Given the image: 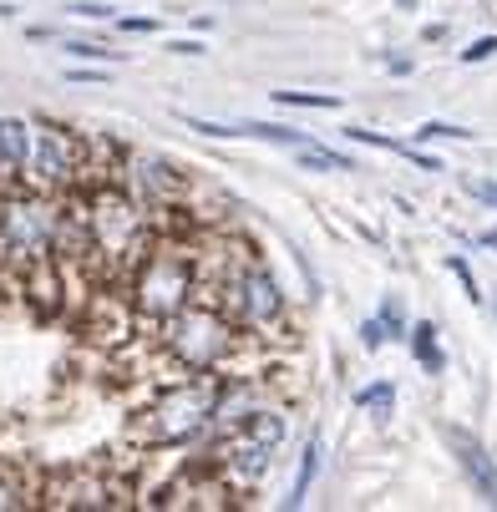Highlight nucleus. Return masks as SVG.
Returning a JSON list of instances; mask_svg holds the SVG:
<instances>
[{
  "label": "nucleus",
  "mask_w": 497,
  "mask_h": 512,
  "mask_svg": "<svg viewBox=\"0 0 497 512\" xmlns=\"http://www.w3.org/2000/svg\"><path fill=\"white\" fill-rule=\"evenodd\" d=\"M82 218H87V234H92V259H107L112 269H127L153 249L148 213H142V203L117 183H97L92 198L82 203Z\"/></svg>",
  "instance_id": "1"
},
{
  "label": "nucleus",
  "mask_w": 497,
  "mask_h": 512,
  "mask_svg": "<svg viewBox=\"0 0 497 512\" xmlns=\"http://www.w3.org/2000/svg\"><path fill=\"white\" fill-rule=\"evenodd\" d=\"M56 218H61L56 193H41V188H6L0 193V239H6L11 264L51 259Z\"/></svg>",
  "instance_id": "2"
},
{
  "label": "nucleus",
  "mask_w": 497,
  "mask_h": 512,
  "mask_svg": "<svg viewBox=\"0 0 497 512\" xmlns=\"http://www.w3.org/2000/svg\"><path fill=\"white\" fill-rule=\"evenodd\" d=\"M132 310L148 320H168L193 300V259L178 249H148L132 264Z\"/></svg>",
  "instance_id": "3"
},
{
  "label": "nucleus",
  "mask_w": 497,
  "mask_h": 512,
  "mask_svg": "<svg viewBox=\"0 0 497 512\" xmlns=\"http://www.w3.org/2000/svg\"><path fill=\"white\" fill-rule=\"evenodd\" d=\"M213 396L219 386L213 381H188V386H173L148 416H142V436H148L153 447H178V442H193L198 431L213 426Z\"/></svg>",
  "instance_id": "4"
},
{
  "label": "nucleus",
  "mask_w": 497,
  "mask_h": 512,
  "mask_svg": "<svg viewBox=\"0 0 497 512\" xmlns=\"http://www.w3.org/2000/svg\"><path fill=\"white\" fill-rule=\"evenodd\" d=\"M163 345L173 350V360H183L188 371H208L219 365L224 350H229V325L219 310H203V305H183L178 315L163 320Z\"/></svg>",
  "instance_id": "5"
},
{
  "label": "nucleus",
  "mask_w": 497,
  "mask_h": 512,
  "mask_svg": "<svg viewBox=\"0 0 497 512\" xmlns=\"http://www.w3.org/2000/svg\"><path fill=\"white\" fill-rule=\"evenodd\" d=\"M21 178L41 193H71L82 183V132H66L51 122L41 132H31V158H26Z\"/></svg>",
  "instance_id": "6"
},
{
  "label": "nucleus",
  "mask_w": 497,
  "mask_h": 512,
  "mask_svg": "<svg viewBox=\"0 0 497 512\" xmlns=\"http://www.w3.org/2000/svg\"><path fill=\"white\" fill-rule=\"evenodd\" d=\"M224 295H229V305H234V315L244 320V325H269V320H279L284 315V295H279V279L259 264V259H239L234 264V274L224 279Z\"/></svg>",
  "instance_id": "7"
},
{
  "label": "nucleus",
  "mask_w": 497,
  "mask_h": 512,
  "mask_svg": "<svg viewBox=\"0 0 497 512\" xmlns=\"http://www.w3.org/2000/svg\"><path fill=\"white\" fill-rule=\"evenodd\" d=\"M122 188H132V198L142 203V208H158V203H168V198H178L183 193V178H178V168L168 163V158H158V153H127L122 158V178H117Z\"/></svg>",
  "instance_id": "8"
},
{
  "label": "nucleus",
  "mask_w": 497,
  "mask_h": 512,
  "mask_svg": "<svg viewBox=\"0 0 497 512\" xmlns=\"http://www.w3.org/2000/svg\"><path fill=\"white\" fill-rule=\"evenodd\" d=\"M274 442H279V416H264L259 426H254V416L244 421V436H239V442L229 447V457H224V467L234 472L239 487H249V482L264 477V467H269V457H274Z\"/></svg>",
  "instance_id": "9"
},
{
  "label": "nucleus",
  "mask_w": 497,
  "mask_h": 512,
  "mask_svg": "<svg viewBox=\"0 0 497 512\" xmlns=\"http://www.w3.org/2000/svg\"><path fill=\"white\" fill-rule=\"evenodd\" d=\"M442 442L452 447V457H457V467L467 472V482H472V492L487 502V507H497V462H492V452L477 442V436L467 431V426H442Z\"/></svg>",
  "instance_id": "10"
},
{
  "label": "nucleus",
  "mask_w": 497,
  "mask_h": 512,
  "mask_svg": "<svg viewBox=\"0 0 497 512\" xmlns=\"http://www.w3.org/2000/svg\"><path fill=\"white\" fill-rule=\"evenodd\" d=\"M46 502H51V507H107V502H122V497H117V487L102 482L97 472H66V477L51 482Z\"/></svg>",
  "instance_id": "11"
},
{
  "label": "nucleus",
  "mask_w": 497,
  "mask_h": 512,
  "mask_svg": "<svg viewBox=\"0 0 497 512\" xmlns=\"http://www.w3.org/2000/svg\"><path fill=\"white\" fill-rule=\"evenodd\" d=\"M0 158L11 163V173L21 178L26 158H31V122L21 117H0Z\"/></svg>",
  "instance_id": "12"
},
{
  "label": "nucleus",
  "mask_w": 497,
  "mask_h": 512,
  "mask_svg": "<svg viewBox=\"0 0 497 512\" xmlns=\"http://www.w3.org/2000/svg\"><path fill=\"white\" fill-rule=\"evenodd\" d=\"M391 335H401V305H396V300H386L381 315L361 325V345H366V350H381Z\"/></svg>",
  "instance_id": "13"
},
{
  "label": "nucleus",
  "mask_w": 497,
  "mask_h": 512,
  "mask_svg": "<svg viewBox=\"0 0 497 512\" xmlns=\"http://www.w3.org/2000/svg\"><path fill=\"white\" fill-rule=\"evenodd\" d=\"M315 472H320V436H310V442H305V457H300V477H295L290 497H284V507H300V502L310 497V487H315Z\"/></svg>",
  "instance_id": "14"
},
{
  "label": "nucleus",
  "mask_w": 497,
  "mask_h": 512,
  "mask_svg": "<svg viewBox=\"0 0 497 512\" xmlns=\"http://www.w3.org/2000/svg\"><path fill=\"white\" fill-rule=\"evenodd\" d=\"M411 350H416V360H421V365H426V371H432V376L442 371V350H437V330L426 325V320H416V325H411Z\"/></svg>",
  "instance_id": "15"
},
{
  "label": "nucleus",
  "mask_w": 497,
  "mask_h": 512,
  "mask_svg": "<svg viewBox=\"0 0 497 512\" xmlns=\"http://www.w3.org/2000/svg\"><path fill=\"white\" fill-rule=\"evenodd\" d=\"M300 168H315V173H350V158H345V153H330V148H315V142H305V148H300Z\"/></svg>",
  "instance_id": "16"
},
{
  "label": "nucleus",
  "mask_w": 497,
  "mask_h": 512,
  "mask_svg": "<svg viewBox=\"0 0 497 512\" xmlns=\"http://www.w3.org/2000/svg\"><path fill=\"white\" fill-rule=\"evenodd\" d=\"M355 401H361V411H371L376 421H386V416L396 411V386H391V381H376V386H366Z\"/></svg>",
  "instance_id": "17"
},
{
  "label": "nucleus",
  "mask_w": 497,
  "mask_h": 512,
  "mask_svg": "<svg viewBox=\"0 0 497 512\" xmlns=\"http://www.w3.org/2000/svg\"><path fill=\"white\" fill-rule=\"evenodd\" d=\"M244 137H264V142H284V148H305V132H295V127H274V122H244L239 127Z\"/></svg>",
  "instance_id": "18"
},
{
  "label": "nucleus",
  "mask_w": 497,
  "mask_h": 512,
  "mask_svg": "<svg viewBox=\"0 0 497 512\" xmlns=\"http://www.w3.org/2000/svg\"><path fill=\"white\" fill-rule=\"evenodd\" d=\"M279 107H340V97H320V92H274Z\"/></svg>",
  "instance_id": "19"
},
{
  "label": "nucleus",
  "mask_w": 497,
  "mask_h": 512,
  "mask_svg": "<svg viewBox=\"0 0 497 512\" xmlns=\"http://www.w3.org/2000/svg\"><path fill=\"white\" fill-rule=\"evenodd\" d=\"M66 56H77V61H112L117 51H107V46H92V41H66Z\"/></svg>",
  "instance_id": "20"
},
{
  "label": "nucleus",
  "mask_w": 497,
  "mask_h": 512,
  "mask_svg": "<svg viewBox=\"0 0 497 512\" xmlns=\"http://www.w3.org/2000/svg\"><path fill=\"white\" fill-rule=\"evenodd\" d=\"M411 137H416V142H432V137H472V132H467V127H447V122H426V127H416Z\"/></svg>",
  "instance_id": "21"
},
{
  "label": "nucleus",
  "mask_w": 497,
  "mask_h": 512,
  "mask_svg": "<svg viewBox=\"0 0 497 512\" xmlns=\"http://www.w3.org/2000/svg\"><path fill=\"white\" fill-rule=\"evenodd\" d=\"M447 269H452V274L462 279V289H467V300H472V305H482V295H477V279H472L467 259H457V254H452V259H447Z\"/></svg>",
  "instance_id": "22"
},
{
  "label": "nucleus",
  "mask_w": 497,
  "mask_h": 512,
  "mask_svg": "<svg viewBox=\"0 0 497 512\" xmlns=\"http://www.w3.org/2000/svg\"><path fill=\"white\" fill-rule=\"evenodd\" d=\"M71 16H87V21H107L112 6H102V0H77V6H66Z\"/></svg>",
  "instance_id": "23"
},
{
  "label": "nucleus",
  "mask_w": 497,
  "mask_h": 512,
  "mask_svg": "<svg viewBox=\"0 0 497 512\" xmlns=\"http://www.w3.org/2000/svg\"><path fill=\"white\" fill-rule=\"evenodd\" d=\"M462 188H467L472 198H482V203H492V208H497V183H487V178H467Z\"/></svg>",
  "instance_id": "24"
},
{
  "label": "nucleus",
  "mask_w": 497,
  "mask_h": 512,
  "mask_svg": "<svg viewBox=\"0 0 497 512\" xmlns=\"http://www.w3.org/2000/svg\"><path fill=\"white\" fill-rule=\"evenodd\" d=\"M497 51V36H482V41H472L467 51H462V61H487Z\"/></svg>",
  "instance_id": "25"
},
{
  "label": "nucleus",
  "mask_w": 497,
  "mask_h": 512,
  "mask_svg": "<svg viewBox=\"0 0 497 512\" xmlns=\"http://www.w3.org/2000/svg\"><path fill=\"white\" fill-rule=\"evenodd\" d=\"M168 51H178V56H198V51H203V46H198V41H173V46H168Z\"/></svg>",
  "instance_id": "26"
},
{
  "label": "nucleus",
  "mask_w": 497,
  "mask_h": 512,
  "mask_svg": "<svg viewBox=\"0 0 497 512\" xmlns=\"http://www.w3.org/2000/svg\"><path fill=\"white\" fill-rule=\"evenodd\" d=\"M487 244H492V249H497V229H492V234H487Z\"/></svg>",
  "instance_id": "27"
}]
</instances>
